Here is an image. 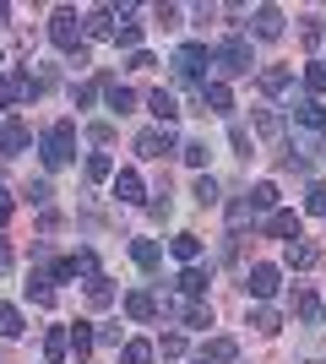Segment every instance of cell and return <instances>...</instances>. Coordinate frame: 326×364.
Masks as SVG:
<instances>
[{
    "label": "cell",
    "mask_w": 326,
    "mask_h": 364,
    "mask_svg": "<svg viewBox=\"0 0 326 364\" xmlns=\"http://www.w3.org/2000/svg\"><path fill=\"white\" fill-rule=\"evenodd\" d=\"M147 109L158 114V125H163V131H174V120H180V104H174V92L153 87V92H147Z\"/></svg>",
    "instance_id": "8"
},
{
    "label": "cell",
    "mask_w": 326,
    "mask_h": 364,
    "mask_svg": "<svg viewBox=\"0 0 326 364\" xmlns=\"http://www.w3.org/2000/svg\"><path fill=\"white\" fill-rule=\"evenodd\" d=\"M169 250H174V261H185V267H196V261H202V240H196V234H174Z\"/></svg>",
    "instance_id": "15"
},
{
    "label": "cell",
    "mask_w": 326,
    "mask_h": 364,
    "mask_svg": "<svg viewBox=\"0 0 326 364\" xmlns=\"http://www.w3.org/2000/svg\"><path fill=\"white\" fill-rule=\"evenodd\" d=\"M153 65H158V60L147 55V49H136V55H131V71H153Z\"/></svg>",
    "instance_id": "48"
},
{
    "label": "cell",
    "mask_w": 326,
    "mask_h": 364,
    "mask_svg": "<svg viewBox=\"0 0 326 364\" xmlns=\"http://www.w3.org/2000/svg\"><path fill=\"white\" fill-rule=\"evenodd\" d=\"M158 22H163V28H180V6H158Z\"/></svg>",
    "instance_id": "47"
},
{
    "label": "cell",
    "mask_w": 326,
    "mask_h": 364,
    "mask_svg": "<svg viewBox=\"0 0 326 364\" xmlns=\"http://www.w3.org/2000/svg\"><path fill=\"white\" fill-rule=\"evenodd\" d=\"M305 87H310V98H321V92H326V65H305Z\"/></svg>",
    "instance_id": "36"
},
{
    "label": "cell",
    "mask_w": 326,
    "mask_h": 364,
    "mask_svg": "<svg viewBox=\"0 0 326 364\" xmlns=\"http://www.w3.org/2000/svg\"><path fill=\"white\" fill-rule=\"evenodd\" d=\"M305 207H310V213H321V218H326V185H310V201H305Z\"/></svg>",
    "instance_id": "44"
},
{
    "label": "cell",
    "mask_w": 326,
    "mask_h": 364,
    "mask_svg": "<svg viewBox=\"0 0 326 364\" xmlns=\"http://www.w3.org/2000/svg\"><path fill=\"white\" fill-rule=\"evenodd\" d=\"M288 87H294V76L283 71V65H266L261 71V92H288Z\"/></svg>",
    "instance_id": "26"
},
{
    "label": "cell",
    "mask_w": 326,
    "mask_h": 364,
    "mask_svg": "<svg viewBox=\"0 0 326 364\" xmlns=\"http://www.w3.org/2000/svg\"><path fill=\"white\" fill-rule=\"evenodd\" d=\"M87 180H114V158H109V152H93V158H87Z\"/></svg>",
    "instance_id": "31"
},
{
    "label": "cell",
    "mask_w": 326,
    "mask_h": 364,
    "mask_svg": "<svg viewBox=\"0 0 326 364\" xmlns=\"http://www.w3.org/2000/svg\"><path fill=\"white\" fill-rule=\"evenodd\" d=\"M65 267H71V277H87V283L98 277V256H93V250H77V256H65Z\"/></svg>",
    "instance_id": "24"
},
{
    "label": "cell",
    "mask_w": 326,
    "mask_h": 364,
    "mask_svg": "<svg viewBox=\"0 0 326 364\" xmlns=\"http://www.w3.org/2000/svg\"><path fill=\"white\" fill-rule=\"evenodd\" d=\"M87 304H93V310H104V304H114V283H109L104 272H98L93 283H87Z\"/></svg>",
    "instance_id": "25"
},
{
    "label": "cell",
    "mask_w": 326,
    "mask_h": 364,
    "mask_svg": "<svg viewBox=\"0 0 326 364\" xmlns=\"http://www.w3.org/2000/svg\"><path fill=\"white\" fill-rule=\"evenodd\" d=\"M212 65V55H207V44H185L180 55H174V76L180 82H202V71Z\"/></svg>",
    "instance_id": "5"
},
{
    "label": "cell",
    "mask_w": 326,
    "mask_h": 364,
    "mask_svg": "<svg viewBox=\"0 0 326 364\" xmlns=\"http://www.w3.org/2000/svg\"><path fill=\"white\" fill-rule=\"evenodd\" d=\"M250 65H256V60H250V44L239 38V33H234L229 44L217 49V71H223V76H245Z\"/></svg>",
    "instance_id": "4"
},
{
    "label": "cell",
    "mask_w": 326,
    "mask_h": 364,
    "mask_svg": "<svg viewBox=\"0 0 326 364\" xmlns=\"http://www.w3.org/2000/svg\"><path fill=\"white\" fill-rule=\"evenodd\" d=\"M196 201H202V207L217 201V180H212V174H196Z\"/></svg>",
    "instance_id": "37"
},
{
    "label": "cell",
    "mask_w": 326,
    "mask_h": 364,
    "mask_svg": "<svg viewBox=\"0 0 326 364\" xmlns=\"http://www.w3.org/2000/svg\"><path fill=\"white\" fill-rule=\"evenodd\" d=\"M6 16H11V6H6V0H0V22H6Z\"/></svg>",
    "instance_id": "52"
},
{
    "label": "cell",
    "mask_w": 326,
    "mask_h": 364,
    "mask_svg": "<svg viewBox=\"0 0 326 364\" xmlns=\"http://www.w3.org/2000/svg\"><path fill=\"white\" fill-rule=\"evenodd\" d=\"M174 283H180V294H185V299H202V294H207V272H202V267H185Z\"/></svg>",
    "instance_id": "21"
},
{
    "label": "cell",
    "mask_w": 326,
    "mask_h": 364,
    "mask_svg": "<svg viewBox=\"0 0 326 364\" xmlns=\"http://www.w3.org/2000/svg\"><path fill=\"white\" fill-rule=\"evenodd\" d=\"M28 141L33 136H28V125H22V120H6V125H0V152H6V158H16Z\"/></svg>",
    "instance_id": "13"
},
{
    "label": "cell",
    "mask_w": 326,
    "mask_h": 364,
    "mask_svg": "<svg viewBox=\"0 0 326 364\" xmlns=\"http://www.w3.org/2000/svg\"><path fill=\"white\" fill-rule=\"evenodd\" d=\"M321 158H326V141H321Z\"/></svg>",
    "instance_id": "53"
},
{
    "label": "cell",
    "mask_w": 326,
    "mask_h": 364,
    "mask_svg": "<svg viewBox=\"0 0 326 364\" xmlns=\"http://www.w3.org/2000/svg\"><path fill=\"white\" fill-rule=\"evenodd\" d=\"M229 147L239 152V158H250V131L245 125H229Z\"/></svg>",
    "instance_id": "42"
},
{
    "label": "cell",
    "mask_w": 326,
    "mask_h": 364,
    "mask_svg": "<svg viewBox=\"0 0 326 364\" xmlns=\"http://www.w3.org/2000/svg\"><path fill=\"white\" fill-rule=\"evenodd\" d=\"M202 109H207V114H229V109H234V92L223 87V82H202Z\"/></svg>",
    "instance_id": "11"
},
{
    "label": "cell",
    "mask_w": 326,
    "mask_h": 364,
    "mask_svg": "<svg viewBox=\"0 0 326 364\" xmlns=\"http://www.w3.org/2000/svg\"><path fill=\"white\" fill-rule=\"evenodd\" d=\"M44 92V82L33 71H16V76H6L0 71V109H11V104H28V98H38Z\"/></svg>",
    "instance_id": "3"
},
{
    "label": "cell",
    "mask_w": 326,
    "mask_h": 364,
    "mask_svg": "<svg viewBox=\"0 0 326 364\" xmlns=\"http://www.w3.org/2000/svg\"><path fill=\"white\" fill-rule=\"evenodd\" d=\"M180 158H185L190 168H202V164H207V141H185V147H180Z\"/></svg>",
    "instance_id": "41"
},
{
    "label": "cell",
    "mask_w": 326,
    "mask_h": 364,
    "mask_svg": "<svg viewBox=\"0 0 326 364\" xmlns=\"http://www.w3.org/2000/svg\"><path fill=\"white\" fill-rule=\"evenodd\" d=\"M250 22H256V38H283V11L278 6H256Z\"/></svg>",
    "instance_id": "12"
},
{
    "label": "cell",
    "mask_w": 326,
    "mask_h": 364,
    "mask_svg": "<svg viewBox=\"0 0 326 364\" xmlns=\"http://www.w3.org/2000/svg\"><path fill=\"white\" fill-rule=\"evenodd\" d=\"M294 310H299L305 321H315V316H321V299H315L310 289H299V294H294Z\"/></svg>",
    "instance_id": "33"
},
{
    "label": "cell",
    "mask_w": 326,
    "mask_h": 364,
    "mask_svg": "<svg viewBox=\"0 0 326 364\" xmlns=\"http://www.w3.org/2000/svg\"><path fill=\"white\" fill-rule=\"evenodd\" d=\"M272 234H278V240H299V213H272Z\"/></svg>",
    "instance_id": "28"
},
{
    "label": "cell",
    "mask_w": 326,
    "mask_h": 364,
    "mask_svg": "<svg viewBox=\"0 0 326 364\" xmlns=\"http://www.w3.org/2000/svg\"><path fill=\"white\" fill-rule=\"evenodd\" d=\"M131 261H136L141 272H158V261H163V250H158L153 240H131Z\"/></svg>",
    "instance_id": "17"
},
{
    "label": "cell",
    "mask_w": 326,
    "mask_h": 364,
    "mask_svg": "<svg viewBox=\"0 0 326 364\" xmlns=\"http://www.w3.org/2000/svg\"><path fill=\"white\" fill-rule=\"evenodd\" d=\"M321 316H326V310H321Z\"/></svg>",
    "instance_id": "55"
},
{
    "label": "cell",
    "mask_w": 326,
    "mask_h": 364,
    "mask_svg": "<svg viewBox=\"0 0 326 364\" xmlns=\"http://www.w3.org/2000/svg\"><path fill=\"white\" fill-rule=\"evenodd\" d=\"M104 92H109V109H114V114H131V109H136V92L120 87V82H104Z\"/></svg>",
    "instance_id": "22"
},
{
    "label": "cell",
    "mask_w": 326,
    "mask_h": 364,
    "mask_svg": "<svg viewBox=\"0 0 326 364\" xmlns=\"http://www.w3.org/2000/svg\"><path fill=\"white\" fill-rule=\"evenodd\" d=\"M136 152H141V158H169V152H174V131H163V125H158V131H141Z\"/></svg>",
    "instance_id": "6"
},
{
    "label": "cell",
    "mask_w": 326,
    "mask_h": 364,
    "mask_svg": "<svg viewBox=\"0 0 326 364\" xmlns=\"http://www.w3.org/2000/svg\"><path fill=\"white\" fill-rule=\"evenodd\" d=\"M93 98H98V82H82V87H77V109H87Z\"/></svg>",
    "instance_id": "46"
},
{
    "label": "cell",
    "mask_w": 326,
    "mask_h": 364,
    "mask_svg": "<svg viewBox=\"0 0 326 364\" xmlns=\"http://www.w3.org/2000/svg\"><path fill=\"white\" fill-rule=\"evenodd\" d=\"M82 33L87 38H114V11H87L82 16Z\"/></svg>",
    "instance_id": "18"
},
{
    "label": "cell",
    "mask_w": 326,
    "mask_h": 364,
    "mask_svg": "<svg viewBox=\"0 0 326 364\" xmlns=\"http://www.w3.org/2000/svg\"><path fill=\"white\" fill-rule=\"evenodd\" d=\"M49 38H55V49H65L77 65H87V49H82V38H87V33H82V16L71 11V6H60V11L49 16Z\"/></svg>",
    "instance_id": "1"
},
{
    "label": "cell",
    "mask_w": 326,
    "mask_h": 364,
    "mask_svg": "<svg viewBox=\"0 0 326 364\" xmlns=\"http://www.w3.org/2000/svg\"><path fill=\"white\" fill-rule=\"evenodd\" d=\"M114 44H120V49H141V22H125V28H114Z\"/></svg>",
    "instance_id": "34"
},
{
    "label": "cell",
    "mask_w": 326,
    "mask_h": 364,
    "mask_svg": "<svg viewBox=\"0 0 326 364\" xmlns=\"http://www.w3.org/2000/svg\"><path fill=\"white\" fill-rule=\"evenodd\" d=\"M278 289H283L278 267H266V261H261V267H250V294H256V299H272Z\"/></svg>",
    "instance_id": "7"
},
{
    "label": "cell",
    "mask_w": 326,
    "mask_h": 364,
    "mask_svg": "<svg viewBox=\"0 0 326 364\" xmlns=\"http://www.w3.org/2000/svg\"><path fill=\"white\" fill-rule=\"evenodd\" d=\"M114 196L120 201H141V174L136 168H114Z\"/></svg>",
    "instance_id": "16"
},
{
    "label": "cell",
    "mask_w": 326,
    "mask_h": 364,
    "mask_svg": "<svg viewBox=\"0 0 326 364\" xmlns=\"http://www.w3.org/2000/svg\"><path fill=\"white\" fill-rule=\"evenodd\" d=\"M294 120H299V125H310V131H326V104L305 92V98H294Z\"/></svg>",
    "instance_id": "9"
},
{
    "label": "cell",
    "mask_w": 326,
    "mask_h": 364,
    "mask_svg": "<svg viewBox=\"0 0 326 364\" xmlns=\"http://www.w3.org/2000/svg\"><path fill=\"white\" fill-rule=\"evenodd\" d=\"M0 337H22V310L16 304H0Z\"/></svg>",
    "instance_id": "30"
},
{
    "label": "cell",
    "mask_w": 326,
    "mask_h": 364,
    "mask_svg": "<svg viewBox=\"0 0 326 364\" xmlns=\"http://www.w3.org/2000/svg\"><path fill=\"white\" fill-rule=\"evenodd\" d=\"M283 261H288L294 272H305V267H315V245H305V240H288V250H283Z\"/></svg>",
    "instance_id": "20"
},
{
    "label": "cell",
    "mask_w": 326,
    "mask_h": 364,
    "mask_svg": "<svg viewBox=\"0 0 326 364\" xmlns=\"http://www.w3.org/2000/svg\"><path fill=\"white\" fill-rule=\"evenodd\" d=\"M6 267H11V245L0 240V272H6Z\"/></svg>",
    "instance_id": "51"
},
{
    "label": "cell",
    "mask_w": 326,
    "mask_h": 364,
    "mask_svg": "<svg viewBox=\"0 0 326 364\" xmlns=\"http://www.w3.org/2000/svg\"><path fill=\"white\" fill-rule=\"evenodd\" d=\"M158 353H163V359H185V337H180V332H169L163 343H158Z\"/></svg>",
    "instance_id": "39"
},
{
    "label": "cell",
    "mask_w": 326,
    "mask_h": 364,
    "mask_svg": "<svg viewBox=\"0 0 326 364\" xmlns=\"http://www.w3.org/2000/svg\"><path fill=\"white\" fill-rule=\"evenodd\" d=\"M256 131H261V136H278V131H283V120L272 114V109H256Z\"/></svg>",
    "instance_id": "38"
},
{
    "label": "cell",
    "mask_w": 326,
    "mask_h": 364,
    "mask_svg": "<svg viewBox=\"0 0 326 364\" xmlns=\"http://www.w3.org/2000/svg\"><path fill=\"white\" fill-rule=\"evenodd\" d=\"M6 218H11V196L0 191V228H6Z\"/></svg>",
    "instance_id": "50"
},
{
    "label": "cell",
    "mask_w": 326,
    "mask_h": 364,
    "mask_svg": "<svg viewBox=\"0 0 326 364\" xmlns=\"http://www.w3.org/2000/svg\"><path fill=\"white\" fill-rule=\"evenodd\" d=\"M250 207H256V213H266V207H278V185H272V180H261L256 191H250Z\"/></svg>",
    "instance_id": "29"
},
{
    "label": "cell",
    "mask_w": 326,
    "mask_h": 364,
    "mask_svg": "<svg viewBox=\"0 0 326 364\" xmlns=\"http://www.w3.org/2000/svg\"><path fill=\"white\" fill-rule=\"evenodd\" d=\"M250 213H256L250 201H234V207H229V223H234V228H245V223H250Z\"/></svg>",
    "instance_id": "43"
},
{
    "label": "cell",
    "mask_w": 326,
    "mask_h": 364,
    "mask_svg": "<svg viewBox=\"0 0 326 364\" xmlns=\"http://www.w3.org/2000/svg\"><path fill=\"white\" fill-rule=\"evenodd\" d=\"M93 343H98V332L87 326V321H77V326H71V353H77V359H87V353H93Z\"/></svg>",
    "instance_id": "23"
},
{
    "label": "cell",
    "mask_w": 326,
    "mask_h": 364,
    "mask_svg": "<svg viewBox=\"0 0 326 364\" xmlns=\"http://www.w3.org/2000/svg\"><path fill=\"white\" fill-rule=\"evenodd\" d=\"M250 326L272 337V332H278V310H266V304H261V310H250Z\"/></svg>",
    "instance_id": "35"
},
{
    "label": "cell",
    "mask_w": 326,
    "mask_h": 364,
    "mask_svg": "<svg viewBox=\"0 0 326 364\" xmlns=\"http://www.w3.org/2000/svg\"><path fill=\"white\" fill-rule=\"evenodd\" d=\"M196 364H207V359H196Z\"/></svg>",
    "instance_id": "54"
},
{
    "label": "cell",
    "mask_w": 326,
    "mask_h": 364,
    "mask_svg": "<svg viewBox=\"0 0 326 364\" xmlns=\"http://www.w3.org/2000/svg\"><path fill=\"white\" fill-rule=\"evenodd\" d=\"M299 38H305V44H321V38H326V22H321V16H305Z\"/></svg>",
    "instance_id": "40"
},
{
    "label": "cell",
    "mask_w": 326,
    "mask_h": 364,
    "mask_svg": "<svg viewBox=\"0 0 326 364\" xmlns=\"http://www.w3.org/2000/svg\"><path fill=\"white\" fill-rule=\"evenodd\" d=\"M65 353H71V332H65V326H49V332H44V359L60 364Z\"/></svg>",
    "instance_id": "14"
},
{
    "label": "cell",
    "mask_w": 326,
    "mask_h": 364,
    "mask_svg": "<svg viewBox=\"0 0 326 364\" xmlns=\"http://www.w3.org/2000/svg\"><path fill=\"white\" fill-rule=\"evenodd\" d=\"M202 359H207V364H234V359H239V343H234V337H212Z\"/></svg>",
    "instance_id": "19"
},
{
    "label": "cell",
    "mask_w": 326,
    "mask_h": 364,
    "mask_svg": "<svg viewBox=\"0 0 326 364\" xmlns=\"http://www.w3.org/2000/svg\"><path fill=\"white\" fill-rule=\"evenodd\" d=\"M87 136H93L98 147H109V141H114V125H93V131H87Z\"/></svg>",
    "instance_id": "49"
},
{
    "label": "cell",
    "mask_w": 326,
    "mask_h": 364,
    "mask_svg": "<svg viewBox=\"0 0 326 364\" xmlns=\"http://www.w3.org/2000/svg\"><path fill=\"white\" fill-rule=\"evenodd\" d=\"M125 316H131V321H158V299L147 289H131V294H125Z\"/></svg>",
    "instance_id": "10"
},
{
    "label": "cell",
    "mask_w": 326,
    "mask_h": 364,
    "mask_svg": "<svg viewBox=\"0 0 326 364\" xmlns=\"http://www.w3.org/2000/svg\"><path fill=\"white\" fill-rule=\"evenodd\" d=\"M22 294H28L33 304H55V289H49V277H38V272H33L28 283H22Z\"/></svg>",
    "instance_id": "27"
},
{
    "label": "cell",
    "mask_w": 326,
    "mask_h": 364,
    "mask_svg": "<svg viewBox=\"0 0 326 364\" xmlns=\"http://www.w3.org/2000/svg\"><path fill=\"white\" fill-rule=\"evenodd\" d=\"M28 201H33V207H49V185H44V180L28 185Z\"/></svg>",
    "instance_id": "45"
},
{
    "label": "cell",
    "mask_w": 326,
    "mask_h": 364,
    "mask_svg": "<svg viewBox=\"0 0 326 364\" xmlns=\"http://www.w3.org/2000/svg\"><path fill=\"white\" fill-rule=\"evenodd\" d=\"M120 359H125V364H153V343H141V337H136V343H125Z\"/></svg>",
    "instance_id": "32"
},
{
    "label": "cell",
    "mask_w": 326,
    "mask_h": 364,
    "mask_svg": "<svg viewBox=\"0 0 326 364\" xmlns=\"http://www.w3.org/2000/svg\"><path fill=\"white\" fill-rule=\"evenodd\" d=\"M71 158H77V125H71V120H55L44 131V164L60 168V164H71Z\"/></svg>",
    "instance_id": "2"
}]
</instances>
